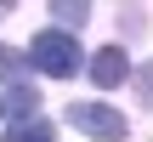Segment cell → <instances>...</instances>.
Instances as JSON below:
<instances>
[{
  "instance_id": "5",
  "label": "cell",
  "mask_w": 153,
  "mask_h": 142,
  "mask_svg": "<svg viewBox=\"0 0 153 142\" xmlns=\"http://www.w3.org/2000/svg\"><path fill=\"white\" fill-rule=\"evenodd\" d=\"M6 142H57V131H51V120H11L6 125Z\"/></svg>"
},
{
  "instance_id": "7",
  "label": "cell",
  "mask_w": 153,
  "mask_h": 142,
  "mask_svg": "<svg viewBox=\"0 0 153 142\" xmlns=\"http://www.w3.org/2000/svg\"><path fill=\"white\" fill-rule=\"evenodd\" d=\"M51 17L74 28V23H85V17H91V6H79V0H57V6H51Z\"/></svg>"
},
{
  "instance_id": "6",
  "label": "cell",
  "mask_w": 153,
  "mask_h": 142,
  "mask_svg": "<svg viewBox=\"0 0 153 142\" xmlns=\"http://www.w3.org/2000/svg\"><path fill=\"white\" fill-rule=\"evenodd\" d=\"M23 68H28V57L11 51V46H0V80L6 85H23Z\"/></svg>"
},
{
  "instance_id": "3",
  "label": "cell",
  "mask_w": 153,
  "mask_h": 142,
  "mask_svg": "<svg viewBox=\"0 0 153 142\" xmlns=\"http://www.w3.org/2000/svg\"><path fill=\"white\" fill-rule=\"evenodd\" d=\"M85 74H91L102 91H114V85H125V80H131V63H125V51H119V46H102V51L85 63Z\"/></svg>"
},
{
  "instance_id": "8",
  "label": "cell",
  "mask_w": 153,
  "mask_h": 142,
  "mask_svg": "<svg viewBox=\"0 0 153 142\" xmlns=\"http://www.w3.org/2000/svg\"><path fill=\"white\" fill-rule=\"evenodd\" d=\"M136 97L153 108V63H142V68H136Z\"/></svg>"
},
{
  "instance_id": "4",
  "label": "cell",
  "mask_w": 153,
  "mask_h": 142,
  "mask_svg": "<svg viewBox=\"0 0 153 142\" xmlns=\"http://www.w3.org/2000/svg\"><path fill=\"white\" fill-rule=\"evenodd\" d=\"M34 108H40V97H34V85L23 80V85H11L6 97H0V120L6 114H17V120H34Z\"/></svg>"
},
{
  "instance_id": "1",
  "label": "cell",
  "mask_w": 153,
  "mask_h": 142,
  "mask_svg": "<svg viewBox=\"0 0 153 142\" xmlns=\"http://www.w3.org/2000/svg\"><path fill=\"white\" fill-rule=\"evenodd\" d=\"M28 68H40V74H51V80H68V74L85 68V57H79V46H74L68 28H40V34L28 40Z\"/></svg>"
},
{
  "instance_id": "2",
  "label": "cell",
  "mask_w": 153,
  "mask_h": 142,
  "mask_svg": "<svg viewBox=\"0 0 153 142\" xmlns=\"http://www.w3.org/2000/svg\"><path fill=\"white\" fill-rule=\"evenodd\" d=\"M68 125L85 131V137H97V142H125V137H131L125 114L108 108V102H74V108H68Z\"/></svg>"
}]
</instances>
